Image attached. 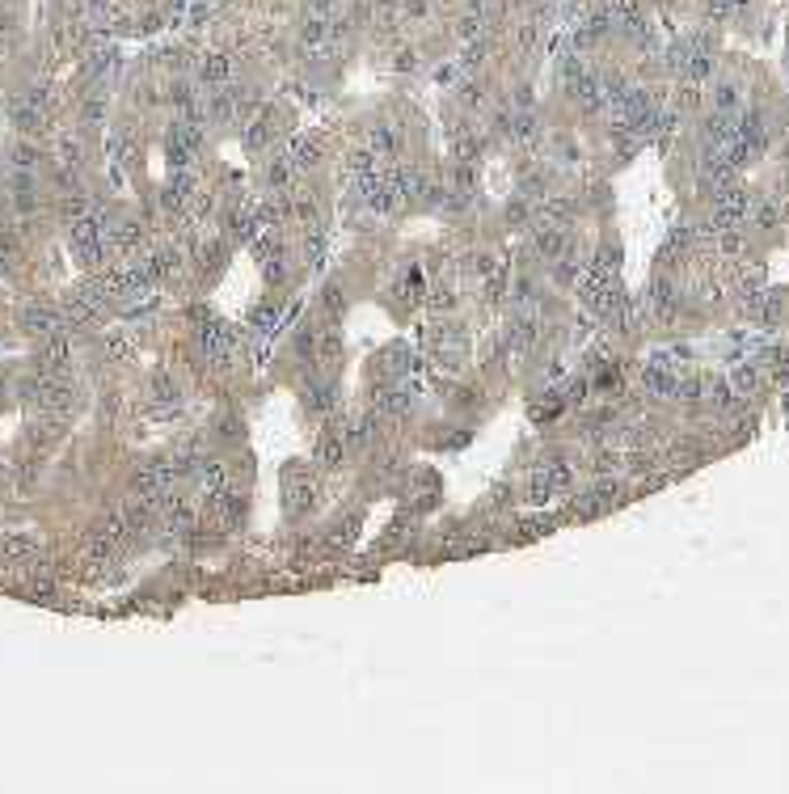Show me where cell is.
I'll use <instances>...</instances> for the list:
<instances>
[{
	"mask_svg": "<svg viewBox=\"0 0 789 794\" xmlns=\"http://www.w3.org/2000/svg\"><path fill=\"white\" fill-rule=\"evenodd\" d=\"M283 486H287V507H291V515L313 512V503H317V486H313L308 469H304V465H287V469H283Z\"/></svg>",
	"mask_w": 789,
	"mask_h": 794,
	"instance_id": "1",
	"label": "cell"
},
{
	"mask_svg": "<svg viewBox=\"0 0 789 794\" xmlns=\"http://www.w3.org/2000/svg\"><path fill=\"white\" fill-rule=\"evenodd\" d=\"M198 338H203V351H207V359H216V364L232 359V351H236V329H232L228 322H216V317H207V322L198 326Z\"/></svg>",
	"mask_w": 789,
	"mask_h": 794,
	"instance_id": "2",
	"label": "cell"
},
{
	"mask_svg": "<svg viewBox=\"0 0 789 794\" xmlns=\"http://www.w3.org/2000/svg\"><path fill=\"white\" fill-rule=\"evenodd\" d=\"M161 515H165V528H174V532H186L190 524H194V507H190V499H182V495H161Z\"/></svg>",
	"mask_w": 789,
	"mask_h": 794,
	"instance_id": "3",
	"label": "cell"
},
{
	"mask_svg": "<svg viewBox=\"0 0 789 794\" xmlns=\"http://www.w3.org/2000/svg\"><path fill=\"white\" fill-rule=\"evenodd\" d=\"M410 406H414V402H410V393H406V389H397V384H388V389L376 397V410H380L384 419H410Z\"/></svg>",
	"mask_w": 789,
	"mask_h": 794,
	"instance_id": "4",
	"label": "cell"
},
{
	"mask_svg": "<svg viewBox=\"0 0 789 794\" xmlns=\"http://www.w3.org/2000/svg\"><path fill=\"white\" fill-rule=\"evenodd\" d=\"M317 161V136H296L287 144V165L291 169H308Z\"/></svg>",
	"mask_w": 789,
	"mask_h": 794,
	"instance_id": "5",
	"label": "cell"
},
{
	"mask_svg": "<svg viewBox=\"0 0 789 794\" xmlns=\"http://www.w3.org/2000/svg\"><path fill=\"white\" fill-rule=\"evenodd\" d=\"M342 452H346V440H342V435L325 431L321 440H317V465H325V469H338V465H342Z\"/></svg>",
	"mask_w": 789,
	"mask_h": 794,
	"instance_id": "6",
	"label": "cell"
},
{
	"mask_svg": "<svg viewBox=\"0 0 789 794\" xmlns=\"http://www.w3.org/2000/svg\"><path fill=\"white\" fill-rule=\"evenodd\" d=\"M371 152H376V157H397V152H401V136H397L393 127H380V123H376V127H371Z\"/></svg>",
	"mask_w": 789,
	"mask_h": 794,
	"instance_id": "7",
	"label": "cell"
},
{
	"mask_svg": "<svg viewBox=\"0 0 789 794\" xmlns=\"http://www.w3.org/2000/svg\"><path fill=\"white\" fill-rule=\"evenodd\" d=\"M532 241H536V249H541L545 258H557L561 245H566V233H561V229H549V224H536V237H532Z\"/></svg>",
	"mask_w": 789,
	"mask_h": 794,
	"instance_id": "8",
	"label": "cell"
},
{
	"mask_svg": "<svg viewBox=\"0 0 789 794\" xmlns=\"http://www.w3.org/2000/svg\"><path fill=\"white\" fill-rule=\"evenodd\" d=\"M228 72H232L228 55H207V59H203V81H207V85H224Z\"/></svg>",
	"mask_w": 789,
	"mask_h": 794,
	"instance_id": "9",
	"label": "cell"
},
{
	"mask_svg": "<svg viewBox=\"0 0 789 794\" xmlns=\"http://www.w3.org/2000/svg\"><path fill=\"white\" fill-rule=\"evenodd\" d=\"M346 169L363 182V178H376V152L371 148H359V152H351V161H346Z\"/></svg>",
	"mask_w": 789,
	"mask_h": 794,
	"instance_id": "10",
	"label": "cell"
},
{
	"mask_svg": "<svg viewBox=\"0 0 789 794\" xmlns=\"http://www.w3.org/2000/svg\"><path fill=\"white\" fill-rule=\"evenodd\" d=\"M304 406H308V415H325V410L333 406V393H329V384H308V393H304Z\"/></svg>",
	"mask_w": 789,
	"mask_h": 794,
	"instance_id": "11",
	"label": "cell"
},
{
	"mask_svg": "<svg viewBox=\"0 0 789 794\" xmlns=\"http://www.w3.org/2000/svg\"><path fill=\"white\" fill-rule=\"evenodd\" d=\"M321 309L329 313V322H342V317H346V296H342V287H325Z\"/></svg>",
	"mask_w": 789,
	"mask_h": 794,
	"instance_id": "12",
	"label": "cell"
},
{
	"mask_svg": "<svg viewBox=\"0 0 789 794\" xmlns=\"http://www.w3.org/2000/svg\"><path fill=\"white\" fill-rule=\"evenodd\" d=\"M338 351H342L338 334H333V329H321V334H317V355H313V359H321V364H333V359H338Z\"/></svg>",
	"mask_w": 789,
	"mask_h": 794,
	"instance_id": "13",
	"label": "cell"
},
{
	"mask_svg": "<svg viewBox=\"0 0 789 794\" xmlns=\"http://www.w3.org/2000/svg\"><path fill=\"white\" fill-rule=\"evenodd\" d=\"M371 422H376L371 415H355V419L346 422V435H342V440H346V444H363L371 435Z\"/></svg>",
	"mask_w": 789,
	"mask_h": 794,
	"instance_id": "14",
	"label": "cell"
},
{
	"mask_svg": "<svg viewBox=\"0 0 789 794\" xmlns=\"http://www.w3.org/2000/svg\"><path fill=\"white\" fill-rule=\"evenodd\" d=\"M232 110H236V106H232V94H228V89H224V94H216L211 101H207V114H211L216 123H228Z\"/></svg>",
	"mask_w": 789,
	"mask_h": 794,
	"instance_id": "15",
	"label": "cell"
},
{
	"mask_svg": "<svg viewBox=\"0 0 789 794\" xmlns=\"http://www.w3.org/2000/svg\"><path fill=\"white\" fill-rule=\"evenodd\" d=\"M304 254H308V267H321V258H325V237H321V229H317V224L308 229V241H304Z\"/></svg>",
	"mask_w": 789,
	"mask_h": 794,
	"instance_id": "16",
	"label": "cell"
},
{
	"mask_svg": "<svg viewBox=\"0 0 789 794\" xmlns=\"http://www.w3.org/2000/svg\"><path fill=\"white\" fill-rule=\"evenodd\" d=\"M650 304H654V313H671V309H675V292H671L667 283H654V292H650Z\"/></svg>",
	"mask_w": 789,
	"mask_h": 794,
	"instance_id": "17",
	"label": "cell"
},
{
	"mask_svg": "<svg viewBox=\"0 0 789 794\" xmlns=\"http://www.w3.org/2000/svg\"><path fill=\"white\" fill-rule=\"evenodd\" d=\"M507 131L515 140H532V136H536V119H532V114H515L507 123Z\"/></svg>",
	"mask_w": 789,
	"mask_h": 794,
	"instance_id": "18",
	"label": "cell"
},
{
	"mask_svg": "<svg viewBox=\"0 0 789 794\" xmlns=\"http://www.w3.org/2000/svg\"><path fill=\"white\" fill-rule=\"evenodd\" d=\"M426 304H431L435 313H448V309L456 304V292H452V287H435V292L426 296Z\"/></svg>",
	"mask_w": 789,
	"mask_h": 794,
	"instance_id": "19",
	"label": "cell"
},
{
	"mask_svg": "<svg viewBox=\"0 0 789 794\" xmlns=\"http://www.w3.org/2000/svg\"><path fill=\"white\" fill-rule=\"evenodd\" d=\"M355 537H359V515H346L338 524V532H333V545H351Z\"/></svg>",
	"mask_w": 789,
	"mask_h": 794,
	"instance_id": "20",
	"label": "cell"
},
{
	"mask_svg": "<svg viewBox=\"0 0 789 794\" xmlns=\"http://www.w3.org/2000/svg\"><path fill=\"white\" fill-rule=\"evenodd\" d=\"M152 393H156V402H178V384L169 380V376H152Z\"/></svg>",
	"mask_w": 789,
	"mask_h": 794,
	"instance_id": "21",
	"label": "cell"
},
{
	"mask_svg": "<svg viewBox=\"0 0 789 794\" xmlns=\"http://www.w3.org/2000/svg\"><path fill=\"white\" fill-rule=\"evenodd\" d=\"M646 384L654 389V393H671V389H675V376H667V372H658V368H650V372H646Z\"/></svg>",
	"mask_w": 789,
	"mask_h": 794,
	"instance_id": "22",
	"label": "cell"
},
{
	"mask_svg": "<svg viewBox=\"0 0 789 794\" xmlns=\"http://www.w3.org/2000/svg\"><path fill=\"white\" fill-rule=\"evenodd\" d=\"M739 106V89L735 85H718V110H735Z\"/></svg>",
	"mask_w": 789,
	"mask_h": 794,
	"instance_id": "23",
	"label": "cell"
},
{
	"mask_svg": "<svg viewBox=\"0 0 789 794\" xmlns=\"http://www.w3.org/2000/svg\"><path fill=\"white\" fill-rule=\"evenodd\" d=\"M730 384H735V389H743V393H747V389L755 384V372H751V368H735V372H730Z\"/></svg>",
	"mask_w": 789,
	"mask_h": 794,
	"instance_id": "24",
	"label": "cell"
},
{
	"mask_svg": "<svg viewBox=\"0 0 789 794\" xmlns=\"http://www.w3.org/2000/svg\"><path fill=\"white\" fill-rule=\"evenodd\" d=\"M553 275H557V283H570V279H574V275H578V267H574V258H566V262H557V271H553Z\"/></svg>",
	"mask_w": 789,
	"mask_h": 794,
	"instance_id": "25",
	"label": "cell"
},
{
	"mask_svg": "<svg viewBox=\"0 0 789 794\" xmlns=\"http://www.w3.org/2000/svg\"><path fill=\"white\" fill-rule=\"evenodd\" d=\"M278 279H283V262L275 254V258H266V283H278Z\"/></svg>",
	"mask_w": 789,
	"mask_h": 794,
	"instance_id": "26",
	"label": "cell"
},
{
	"mask_svg": "<svg viewBox=\"0 0 789 794\" xmlns=\"http://www.w3.org/2000/svg\"><path fill=\"white\" fill-rule=\"evenodd\" d=\"M477 30H481V17H477V13H473V17H464V21H461V34H464V39H473Z\"/></svg>",
	"mask_w": 789,
	"mask_h": 794,
	"instance_id": "27",
	"label": "cell"
},
{
	"mask_svg": "<svg viewBox=\"0 0 789 794\" xmlns=\"http://www.w3.org/2000/svg\"><path fill=\"white\" fill-rule=\"evenodd\" d=\"M473 258H477V262H473L477 275H490V271H494V258H490V254H473Z\"/></svg>",
	"mask_w": 789,
	"mask_h": 794,
	"instance_id": "28",
	"label": "cell"
},
{
	"mask_svg": "<svg viewBox=\"0 0 789 794\" xmlns=\"http://www.w3.org/2000/svg\"><path fill=\"white\" fill-rule=\"evenodd\" d=\"M477 64H481V43H477V47H468V51H464V68H477Z\"/></svg>",
	"mask_w": 789,
	"mask_h": 794,
	"instance_id": "29",
	"label": "cell"
},
{
	"mask_svg": "<svg viewBox=\"0 0 789 794\" xmlns=\"http://www.w3.org/2000/svg\"><path fill=\"white\" fill-rule=\"evenodd\" d=\"M507 216H511V224H519V220L528 216V203H511V212H507Z\"/></svg>",
	"mask_w": 789,
	"mask_h": 794,
	"instance_id": "30",
	"label": "cell"
},
{
	"mask_svg": "<svg viewBox=\"0 0 789 794\" xmlns=\"http://www.w3.org/2000/svg\"><path fill=\"white\" fill-rule=\"evenodd\" d=\"M329 4L333 0H313V17H329Z\"/></svg>",
	"mask_w": 789,
	"mask_h": 794,
	"instance_id": "31",
	"label": "cell"
}]
</instances>
